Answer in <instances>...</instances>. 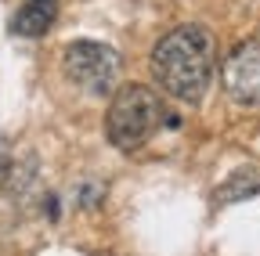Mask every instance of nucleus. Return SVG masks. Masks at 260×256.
Masks as SVG:
<instances>
[{
    "instance_id": "1",
    "label": "nucleus",
    "mask_w": 260,
    "mask_h": 256,
    "mask_svg": "<svg viewBox=\"0 0 260 256\" xmlns=\"http://www.w3.org/2000/svg\"><path fill=\"white\" fill-rule=\"evenodd\" d=\"M155 83L177 101H203L217 76V40L203 25H177L152 51Z\"/></svg>"
},
{
    "instance_id": "6",
    "label": "nucleus",
    "mask_w": 260,
    "mask_h": 256,
    "mask_svg": "<svg viewBox=\"0 0 260 256\" xmlns=\"http://www.w3.org/2000/svg\"><path fill=\"white\" fill-rule=\"evenodd\" d=\"M253 195H260V173L253 166L235 170L217 188V202H242V199H253Z\"/></svg>"
},
{
    "instance_id": "5",
    "label": "nucleus",
    "mask_w": 260,
    "mask_h": 256,
    "mask_svg": "<svg viewBox=\"0 0 260 256\" xmlns=\"http://www.w3.org/2000/svg\"><path fill=\"white\" fill-rule=\"evenodd\" d=\"M58 18V0H25L18 8L11 29L18 36H44Z\"/></svg>"
},
{
    "instance_id": "3",
    "label": "nucleus",
    "mask_w": 260,
    "mask_h": 256,
    "mask_svg": "<svg viewBox=\"0 0 260 256\" xmlns=\"http://www.w3.org/2000/svg\"><path fill=\"white\" fill-rule=\"evenodd\" d=\"M61 69L83 94H94V98H105L119 87V54L109 44L98 40H76L65 47Z\"/></svg>"
},
{
    "instance_id": "4",
    "label": "nucleus",
    "mask_w": 260,
    "mask_h": 256,
    "mask_svg": "<svg viewBox=\"0 0 260 256\" xmlns=\"http://www.w3.org/2000/svg\"><path fill=\"white\" fill-rule=\"evenodd\" d=\"M224 90L232 94L239 105L260 108V36L242 40L220 65Z\"/></svg>"
},
{
    "instance_id": "2",
    "label": "nucleus",
    "mask_w": 260,
    "mask_h": 256,
    "mask_svg": "<svg viewBox=\"0 0 260 256\" xmlns=\"http://www.w3.org/2000/svg\"><path fill=\"white\" fill-rule=\"evenodd\" d=\"M170 123L174 119H170L167 105L152 87H116L112 90L105 130L119 152H138Z\"/></svg>"
}]
</instances>
